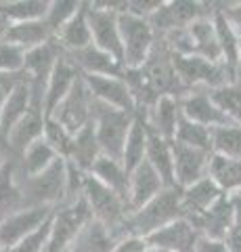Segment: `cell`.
Masks as SVG:
<instances>
[{
  "mask_svg": "<svg viewBox=\"0 0 241 252\" xmlns=\"http://www.w3.org/2000/svg\"><path fill=\"white\" fill-rule=\"evenodd\" d=\"M178 219H185L183 212V191L181 187H168L143 208L130 212L124 225V233L136 238H149L151 233L164 229Z\"/></svg>",
  "mask_w": 241,
  "mask_h": 252,
  "instance_id": "cell-1",
  "label": "cell"
},
{
  "mask_svg": "<svg viewBox=\"0 0 241 252\" xmlns=\"http://www.w3.org/2000/svg\"><path fill=\"white\" fill-rule=\"evenodd\" d=\"M136 114H128L122 109H113L92 99V122L97 128V139L101 145V154L122 162L124 145H126L128 132L132 128Z\"/></svg>",
  "mask_w": 241,
  "mask_h": 252,
  "instance_id": "cell-2",
  "label": "cell"
},
{
  "mask_svg": "<svg viewBox=\"0 0 241 252\" xmlns=\"http://www.w3.org/2000/svg\"><path fill=\"white\" fill-rule=\"evenodd\" d=\"M120 36H122V51H124V67L136 69L149 61L153 46H155V30L151 28L149 19L132 15L128 11H120Z\"/></svg>",
  "mask_w": 241,
  "mask_h": 252,
  "instance_id": "cell-3",
  "label": "cell"
},
{
  "mask_svg": "<svg viewBox=\"0 0 241 252\" xmlns=\"http://www.w3.org/2000/svg\"><path fill=\"white\" fill-rule=\"evenodd\" d=\"M65 185H67V162L63 158H57L40 175L21 179L26 208L32 206L59 208L65 200Z\"/></svg>",
  "mask_w": 241,
  "mask_h": 252,
  "instance_id": "cell-4",
  "label": "cell"
},
{
  "mask_svg": "<svg viewBox=\"0 0 241 252\" xmlns=\"http://www.w3.org/2000/svg\"><path fill=\"white\" fill-rule=\"evenodd\" d=\"M126 2H88V23L92 32V44L109 53L115 61L124 65L122 36L118 15L124 11Z\"/></svg>",
  "mask_w": 241,
  "mask_h": 252,
  "instance_id": "cell-5",
  "label": "cell"
},
{
  "mask_svg": "<svg viewBox=\"0 0 241 252\" xmlns=\"http://www.w3.org/2000/svg\"><path fill=\"white\" fill-rule=\"evenodd\" d=\"M172 65H174L178 80L183 82L187 91L199 89V86H204L206 91H212V89H218V86L233 82L224 63H212L208 59L193 57V55L187 57V55L172 53Z\"/></svg>",
  "mask_w": 241,
  "mask_h": 252,
  "instance_id": "cell-6",
  "label": "cell"
},
{
  "mask_svg": "<svg viewBox=\"0 0 241 252\" xmlns=\"http://www.w3.org/2000/svg\"><path fill=\"white\" fill-rule=\"evenodd\" d=\"M92 220V212L88 208L84 195L74 204L55 208L51 227V240L46 252H67L82 229Z\"/></svg>",
  "mask_w": 241,
  "mask_h": 252,
  "instance_id": "cell-7",
  "label": "cell"
},
{
  "mask_svg": "<svg viewBox=\"0 0 241 252\" xmlns=\"http://www.w3.org/2000/svg\"><path fill=\"white\" fill-rule=\"evenodd\" d=\"M212 13L214 4L191 2V0H170V2H161L160 9L149 17V23L155 30V34L166 36L170 32L189 28L193 21L210 17Z\"/></svg>",
  "mask_w": 241,
  "mask_h": 252,
  "instance_id": "cell-8",
  "label": "cell"
},
{
  "mask_svg": "<svg viewBox=\"0 0 241 252\" xmlns=\"http://www.w3.org/2000/svg\"><path fill=\"white\" fill-rule=\"evenodd\" d=\"M51 118H55L61 126H65L72 135L82 130L92 120V94L88 91L86 82H84L82 74L78 78V82L74 84V89L61 101V105L55 109V114Z\"/></svg>",
  "mask_w": 241,
  "mask_h": 252,
  "instance_id": "cell-9",
  "label": "cell"
},
{
  "mask_svg": "<svg viewBox=\"0 0 241 252\" xmlns=\"http://www.w3.org/2000/svg\"><path fill=\"white\" fill-rule=\"evenodd\" d=\"M55 215V208L49 206H32L17 210L13 215L4 217L0 220V244L2 248H11L23 238H27L29 233H34L38 227H42L46 220Z\"/></svg>",
  "mask_w": 241,
  "mask_h": 252,
  "instance_id": "cell-10",
  "label": "cell"
},
{
  "mask_svg": "<svg viewBox=\"0 0 241 252\" xmlns=\"http://www.w3.org/2000/svg\"><path fill=\"white\" fill-rule=\"evenodd\" d=\"M86 82L92 99L103 105H109L113 109H122L128 114H138L134 97L130 93V86L124 78H111V76H86L82 74Z\"/></svg>",
  "mask_w": 241,
  "mask_h": 252,
  "instance_id": "cell-11",
  "label": "cell"
},
{
  "mask_svg": "<svg viewBox=\"0 0 241 252\" xmlns=\"http://www.w3.org/2000/svg\"><path fill=\"white\" fill-rule=\"evenodd\" d=\"M172 156H174V183L176 187H189L197 181L208 177L210 160H212V152H204V149H195L189 145L172 143Z\"/></svg>",
  "mask_w": 241,
  "mask_h": 252,
  "instance_id": "cell-12",
  "label": "cell"
},
{
  "mask_svg": "<svg viewBox=\"0 0 241 252\" xmlns=\"http://www.w3.org/2000/svg\"><path fill=\"white\" fill-rule=\"evenodd\" d=\"M61 55H63V49L59 46V42L53 38L46 44L38 46V49L26 53V67L23 72L29 76L32 80V89H34V97H40L44 101V89L46 82L53 74V69L59 63Z\"/></svg>",
  "mask_w": 241,
  "mask_h": 252,
  "instance_id": "cell-13",
  "label": "cell"
},
{
  "mask_svg": "<svg viewBox=\"0 0 241 252\" xmlns=\"http://www.w3.org/2000/svg\"><path fill=\"white\" fill-rule=\"evenodd\" d=\"M78 78H80V69H78L76 63L69 59V55L63 53L59 63L55 65V69H53L49 82H46V89H44V114H46V118H51L55 114V109L61 105V101H63L69 94V91L74 89Z\"/></svg>",
  "mask_w": 241,
  "mask_h": 252,
  "instance_id": "cell-14",
  "label": "cell"
},
{
  "mask_svg": "<svg viewBox=\"0 0 241 252\" xmlns=\"http://www.w3.org/2000/svg\"><path fill=\"white\" fill-rule=\"evenodd\" d=\"M189 223L195 227L199 235L212 240H227L233 223H235V206H233V198L224 193L222 198L214 204L210 210L195 219H187Z\"/></svg>",
  "mask_w": 241,
  "mask_h": 252,
  "instance_id": "cell-15",
  "label": "cell"
},
{
  "mask_svg": "<svg viewBox=\"0 0 241 252\" xmlns=\"http://www.w3.org/2000/svg\"><path fill=\"white\" fill-rule=\"evenodd\" d=\"M199 233L187 219H178L164 229L151 233L145 238L151 250H166V252H195Z\"/></svg>",
  "mask_w": 241,
  "mask_h": 252,
  "instance_id": "cell-16",
  "label": "cell"
},
{
  "mask_svg": "<svg viewBox=\"0 0 241 252\" xmlns=\"http://www.w3.org/2000/svg\"><path fill=\"white\" fill-rule=\"evenodd\" d=\"M32 103H34V89H32L29 76L26 74V78L17 84V89L13 91L9 101L0 109V145H2V149H4V143L13 132V128L26 118L29 109H32Z\"/></svg>",
  "mask_w": 241,
  "mask_h": 252,
  "instance_id": "cell-17",
  "label": "cell"
},
{
  "mask_svg": "<svg viewBox=\"0 0 241 252\" xmlns=\"http://www.w3.org/2000/svg\"><path fill=\"white\" fill-rule=\"evenodd\" d=\"M183 116L191 122L201 124L206 128H218V126H231L233 122L220 112V107L210 99L208 91H191L181 99Z\"/></svg>",
  "mask_w": 241,
  "mask_h": 252,
  "instance_id": "cell-18",
  "label": "cell"
},
{
  "mask_svg": "<svg viewBox=\"0 0 241 252\" xmlns=\"http://www.w3.org/2000/svg\"><path fill=\"white\" fill-rule=\"evenodd\" d=\"M164 189V181L158 175L149 162H143L136 170L130 172V189H128V210L134 212L138 208H143L147 202H151L155 195H160Z\"/></svg>",
  "mask_w": 241,
  "mask_h": 252,
  "instance_id": "cell-19",
  "label": "cell"
},
{
  "mask_svg": "<svg viewBox=\"0 0 241 252\" xmlns=\"http://www.w3.org/2000/svg\"><path fill=\"white\" fill-rule=\"evenodd\" d=\"M23 208H26V200H23L19 162L6 156L0 166V220Z\"/></svg>",
  "mask_w": 241,
  "mask_h": 252,
  "instance_id": "cell-20",
  "label": "cell"
},
{
  "mask_svg": "<svg viewBox=\"0 0 241 252\" xmlns=\"http://www.w3.org/2000/svg\"><path fill=\"white\" fill-rule=\"evenodd\" d=\"M143 116L155 132H160L161 137L172 143L176 128H178V122H181V116H183L181 99L172 97V94H161V97H158V101L151 105L149 112L143 114Z\"/></svg>",
  "mask_w": 241,
  "mask_h": 252,
  "instance_id": "cell-21",
  "label": "cell"
},
{
  "mask_svg": "<svg viewBox=\"0 0 241 252\" xmlns=\"http://www.w3.org/2000/svg\"><path fill=\"white\" fill-rule=\"evenodd\" d=\"M212 19H214V28H216V36H218L220 51H222V63H224V67L229 69L233 82H237L239 74H241V38L235 34V30L229 26V21L224 19L218 4H214Z\"/></svg>",
  "mask_w": 241,
  "mask_h": 252,
  "instance_id": "cell-22",
  "label": "cell"
},
{
  "mask_svg": "<svg viewBox=\"0 0 241 252\" xmlns=\"http://www.w3.org/2000/svg\"><path fill=\"white\" fill-rule=\"evenodd\" d=\"M69 59L76 63V67L80 69V74L86 76H111V78H124V67L120 61H115L109 53L97 49L95 44H90L88 49L72 53Z\"/></svg>",
  "mask_w": 241,
  "mask_h": 252,
  "instance_id": "cell-23",
  "label": "cell"
},
{
  "mask_svg": "<svg viewBox=\"0 0 241 252\" xmlns=\"http://www.w3.org/2000/svg\"><path fill=\"white\" fill-rule=\"evenodd\" d=\"M181 191H183V212H185V219H195L199 215H204L206 210H210L224 195L220 191V187L216 185L210 177H206V179L197 181V183L181 189Z\"/></svg>",
  "mask_w": 241,
  "mask_h": 252,
  "instance_id": "cell-24",
  "label": "cell"
},
{
  "mask_svg": "<svg viewBox=\"0 0 241 252\" xmlns=\"http://www.w3.org/2000/svg\"><path fill=\"white\" fill-rule=\"evenodd\" d=\"M147 162L158 170L166 187H176L174 183V156L172 143L155 132L147 122Z\"/></svg>",
  "mask_w": 241,
  "mask_h": 252,
  "instance_id": "cell-25",
  "label": "cell"
},
{
  "mask_svg": "<svg viewBox=\"0 0 241 252\" xmlns=\"http://www.w3.org/2000/svg\"><path fill=\"white\" fill-rule=\"evenodd\" d=\"M55 40L67 55L84 51L92 44V32L88 23V2H82L80 11L65 23V28L55 36Z\"/></svg>",
  "mask_w": 241,
  "mask_h": 252,
  "instance_id": "cell-26",
  "label": "cell"
},
{
  "mask_svg": "<svg viewBox=\"0 0 241 252\" xmlns=\"http://www.w3.org/2000/svg\"><path fill=\"white\" fill-rule=\"evenodd\" d=\"M103 154H101V145L97 139V128H95V122L90 120L82 130H78L74 135L67 162H72L74 166H78L84 172H90V168L95 166V162Z\"/></svg>",
  "mask_w": 241,
  "mask_h": 252,
  "instance_id": "cell-27",
  "label": "cell"
},
{
  "mask_svg": "<svg viewBox=\"0 0 241 252\" xmlns=\"http://www.w3.org/2000/svg\"><path fill=\"white\" fill-rule=\"evenodd\" d=\"M6 42H11L15 46H19L26 53L38 49V46L46 44L53 40L51 30L46 28L44 19H34V21H19V23H11L4 36Z\"/></svg>",
  "mask_w": 241,
  "mask_h": 252,
  "instance_id": "cell-28",
  "label": "cell"
},
{
  "mask_svg": "<svg viewBox=\"0 0 241 252\" xmlns=\"http://www.w3.org/2000/svg\"><path fill=\"white\" fill-rule=\"evenodd\" d=\"M88 175L95 177L99 183L109 187L113 193H118L120 198L128 204V189H130V172L124 168V164L118 160H111L107 156H101L95 162V166L90 168Z\"/></svg>",
  "mask_w": 241,
  "mask_h": 252,
  "instance_id": "cell-29",
  "label": "cell"
},
{
  "mask_svg": "<svg viewBox=\"0 0 241 252\" xmlns=\"http://www.w3.org/2000/svg\"><path fill=\"white\" fill-rule=\"evenodd\" d=\"M208 177L220 187L222 193L233 195L241 191V160L212 154Z\"/></svg>",
  "mask_w": 241,
  "mask_h": 252,
  "instance_id": "cell-30",
  "label": "cell"
},
{
  "mask_svg": "<svg viewBox=\"0 0 241 252\" xmlns=\"http://www.w3.org/2000/svg\"><path fill=\"white\" fill-rule=\"evenodd\" d=\"M147 160V120L143 114H136L132 128L128 132L126 145H124L122 164L128 172L136 170Z\"/></svg>",
  "mask_w": 241,
  "mask_h": 252,
  "instance_id": "cell-31",
  "label": "cell"
},
{
  "mask_svg": "<svg viewBox=\"0 0 241 252\" xmlns=\"http://www.w3.org/2000/svg\"><path fill=\"white\" fill-rule=\"evenodd\" d=\"M115 246V238L105 225L92 219L90 223L84 227L82 233L76 238V242L69 246L67 252H111Z\"/></svg>",
  "mask_w": 241,
  "mask_h": 252,
  "instance_id": "cell-32",
  "label": "cell"
},
{
  "mask_svg": "<svg viewBox=\"0 0 241 252\" xmlns=\"http://www.w3.org/2000/svg\"><path fill=\"white\" fill-rule=\"evenodd\" d=\"M57 152L53 149L49 143L44 141V137L40 141H36L34 145H29L26 149V154L19 158V172H21V179H27V177H36L44 172L46 168L51 166L53 162L57 160Z\"/></svg>",
  "mask_w": 241,
  "mask_h": 252,
  "instance_id": "cell-33",
  "label": "cell"
},
{
  "mask_svg": "<svg viewBox=\"0 0 241 252\" xmlns=\"http://www.w3.org/2000/svg\"><path fill=\"white\" fill-rule=\"evenodd\" d=\"M46 11H49V2H46V0H15V2H0V17H4L9 23L44 19Z\"/></svg>",
  "mask_w": 241,
  "mask_h": 252,
  "instance_id": "cell-34",
  "label": "cell"
},
{
  "mask_svg": "<svg viewBox=\"0 0 241 252\" xmlns=\"http://www.w3.org/2000/svg\"><path fill=\"white\" fill-rule=\"evenodd\" d=\"M210 99L220 107V112L229 118L233 124L241 126V82H231L208 91Z\"/></svg>",
  "mask_w": 241,
  "mask_h": 252,
  "instance_id": "cell-35",
  "label": "cell"
},
{
  "mask_svg": "<svg viewBox=\"0 0 241 252\" xmlns=\"http://www.w3.org/2000/svg\"><path fill=\"white\" fill-rule=\"evenodd\" d=\"M172 143H181V145H189L195 149H204V152H212V130L206 128L201 124L191 122L189 118L181 116L178 122L176 135Z\"/></svg>",
  "mask_w": 241,
  "mask_h": 252,
  "instance_id": "cell-36",
  "label": "cell"
},
{
  "mask_svg": "<svg viewBox=\"0 0 241 252\" xmlns=\"http://www.w3.org/2000/svg\"><path fill=\"white\" fill-rule=\"evenodd\" d=\"M212 154L241 160V126H218L212 128Z\"/></svg>",
  "mask_w": 241,
  "mask_h": 252,
  "instance_id": "cell-37",
  "label": "cell"
},
{
  "mask_svg": "<svg viewBox=\"0 0 241 252\" xmlns=\"http://www.w3.org/2000/svg\"><path fill=\"white\" fill-rule=\"evenodd\" d=\"M80 6H82V2H78V0H53V2H49V11L44 15V23H46V28L51 30L53 38H55L59 32L65 28V23L80 11Z\"/></svg>",
  "mask_w": 241,
  "mask_h": 252,
  "instance_id": "cell-38",
  "label": "cell"
},
{
  "mask_svg": "<svg viewBox=\"0 0 241 252\" xmlns=\"http://www.w3.org/2000/svg\"><path fill=\"white\" fill-rule=\"evenodd\" d=\"M44 141L55 149L59 158L67 160L69 149H72L74 135L65 128V126H61L55 118H46V122H44Z\"/></svg>",
  "mask_w": 241,
  "mask_h": 252,
  "instance_id": "cell-39",
  "label": "cell"
},
{
  "mask_svg": "<svg viewBox=\"0 0 241 252\" xmlns=\"http://www.w3.org/2000/svg\"><path fill=\"white\" fill-rule=\"evenodd\" d=\"M51 227H53V217L46 220L42 227H38L34 233H29L27 238H23L21 242H17L11 248H6L4 252H46L49 240H51Z\"/></svg>",
  "mask_w": 241,
  "mask_h": 252,
  "instance_id": "cell-40",
  "label": "cell"
},
{
  "mask_svg": "<svg viewBox=\"0 0 241 252\" xmlns=\"http://www.w3.org/2000/svg\"><path fill=\"white\" fill-rule=\"evenodd\" d=\"M26 67V51L11 42H0V74H19Z\"/></svg>",
  "mask_w": 241,
  "mask_h": 252,
  "instance_id": "cell-41",
  "label": "cell"
},
{
  "mask_svg": "<svg viewBox=\"0 0 241 252\" xmlns=\"http://www.w3.org/2000/svg\"><path fill=\"white\" fill-rule=\"evenodd\" d=\"M231 198H233V206H235V223H233L224 242L229 246V252H241V191L233 193Z\"/></svg>",
  "mask_w": 241,
  "mask_h": 252,
  "instance_id": "cell-42",
  "label": "cell"
},
{
  "mask_svg": "<svg viewBox=\"0 0 241 252\" xmlns=\"http://www.w3.org/2000/svg\"><path fill=\"white\" fill-rule=\"evenodd\" d=\"M26 78V72L19 74H0V109L9 101V97L13 94V91L17 89V84Z\"/></svg>",
  "mask_w": 241,
  "mask_h": 252,
  "instance_id": "cell-43",
  "label": "cell"
},
{
  "mask_svg": "<svg viewBox=\"0 0 241 252\" xmlns=\"http://www.w3.org/2000/svg\"><path fill=\"white\" fill-rule=\"evenodd\" d=\"M161 6V0H132V2H126V6H124V11H128L132 15H138V17H145L149 19L151 15L158 11Z\"/></svg>",
  "mask_w": 241,
  "mask_h": 252,
  "instance_id": "cell-44",
  "label": "cell"
},
{
  "mask_svg": "<svg viewBox=\"0 0 241 252\" xmlns=\"http://www.w3.org/2000/svg\"><path fill=\"white\" fill-rule=\"evenodd\" d=\"M149 244L143 238H136V235H126L120 242H115V246L111 248V252H149Z\"/></svg>",
  "mask_w": 241,
  "mask_h": 252,
  "instance_id": "cell-45",
  "label": "cell"
},
{
  "mask_svg": "<svg viewBox=\"0 0 241 252\" xmlns=\"http://www.w3.org/2000/svg\"><path fill=\"white\" fill-rule=\"evenodd\" d=\"M222 11L224 19L229 21V26L235 30V34L241 38V2H229V4H218Z\"/></svg>",
  "mask_w": 241,
  "mask_h": 252,
  "instance_id": "cell-46",
  "label": "cell"
},
{
  "mask_svg": "<svg viewBox=\"0 0 241 252\" xmlns=\"http://www.w3.org/2000/svg\"><path fill=\"white\" fill-rule=\"evenodd\" d=\"M195 252H229V246L224 240H212L206 235H199L195 244Z\"/></svg>",
  "mask_w": 241,
  "mask_h": 252,
  "instance_id": "cell-47",
  "label": "cell"
},
{
  "mask_svg": "<svg viewBox=\"0 0 241 252\" xmlns=\"http://www.w3.org/2000/svg\"><path fill=\"white\" fill-rule=\"evenodd\" d=\"M9 26H11L9 21H6L4 17H0V42L4 40V36H6V30H9Z\"/></svg>",
  "mask_w": 241,
  "mask_h": 252,
  "instance_id": "cell-48",
  "label": "cell"
},
{
  "mask_svg": "<svg viewBox=\"0 0 241 252\" xmlns=\"http://www.w3.org/2000/svg\"><path fill=\"white\" fill-rule=\"evenodd\" d=\"M6 160V152L2 149V145H0V166H2V162Z\"/></svg>",
  "mask_w": 241,
  "mask_h": 252,
  "instance_id": "cell-49",
  "label": "cell"
},
{
  "mask_svg": "<svg viewBox=\"0 0 241 252\" xmlns=\"http://www.w3.org/2000/svg\"><path fill=\"white\" fill-rule=\"evenodd\" d=\"M149 252H166V250H149Z\"/></svg>",
  "mask_w": 241,
  "mask_h": 252,
  "instance_id": "cell-50",
  "label": "cell"
},
{
  "mask_svg": "<svg viewBox=\"0 0 241 252\" xmlns=\"http://www.w3.org/2000/svg\"><path fill=\"white\" fill-rule=\"evenodd\" d=\"M0 252H4V248H2V244H0Z\"/></svg>",
  "mask_w": 241,
  "mask_h": 252,
  "instance_id": "cell-51",
  "label": "cell"
},
{
  "mask_svg": "<svg viewBox=\"0 0 241 252\" xmlns=\"http://www.w3.org/2000/svg\"><path fill=\"white\" fill-rule=\"evenodd\" d=\"M237 82H241V76H239V80H237Z\"/></svg>",
  "mask_w": 241,
  "mask_h": 252,
  "instance_id": "cell-52",
  "label": "cell"
}]
</instances>
